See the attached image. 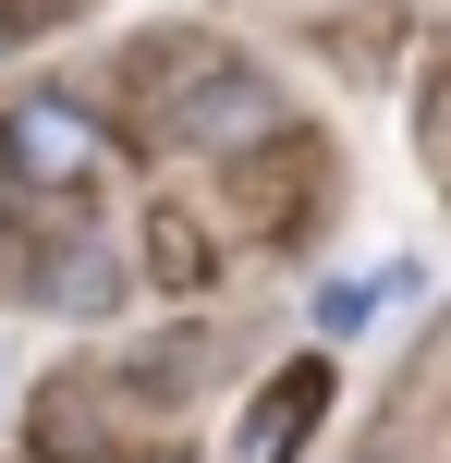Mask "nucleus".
I'll list each match as a JSON object with an SVG mask.
<instances>
[{
  "label": "nucleus",
  "mask_w": 451,
  "mask_h": 463,
  "mask_svg": "<svg viewBox=\"0 0 451 463\" xmlns=\"http://www.w3.org/2000/svg\"><path fill=\"white\" fill-rule=\"evenodd\" d=\"M257 122H268V86H257L244 61H195L183 86L159 98V135H171V146H244Z\"/></svg>",
  "instance_id": "nucleus-1"
},
{
  "label": "nucleus",
  "mask_w": 451,
  "mask_h": 463,
  "mask_svg": "<svg viewBox=\"0 0 451 463\" xmlns=\"http://www.w3.org/2000/svg\"><path fill=\"white\" fill-rule=\"evenodd\" d=\"M0 159H13V184H86L98 171V122L73 110V98H24V110L0 122Z\"/></svg>",
  "instance_id": "nucleus-2"
},
{
  "label": "nucleus",
  "mask_w": 451,
  "mask_h": 463,
  "mask_svg": "<svg viewBox=\"0 0 451 463\" xmlns=\"http://www.w3.org/2000/svg\"><path fill=\"white\" fill-rule=\"evenodd\" d=\"M317 402H330V366H281V378L257 391V415H244L232 463H293V451H305V427H317Z\"/></svg>",
  "instance_id": "nucleus-3"
},
{
  "label": "nucleus",
  "mask_w": 451,
  "mask_h": 463,
  "mask_svg": "<svg viewBox=\"0 0 451 463\" xmlns=\"http://www.w3.org/2000/svg\"><path fill=\"white\" fill-rule=\"evenodd\" d=\"M390 293H403V280H342V293H317V329H354L366 305H390Z\"/></svg>",
  "instance_id": "nucleus-4"
}]
</instances>
